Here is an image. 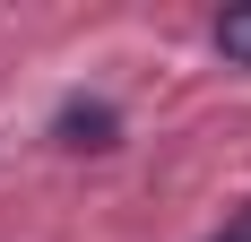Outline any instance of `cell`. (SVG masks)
Returning a JSON list of instances; mask_svg holds the SVG:
<instances>
[{
  "mask_svg": "<svg viewBox=\"0 0 251 242\" xmlns=\"http://www.w3.org/2000/svg\"><path fill=\"white\" fill-rule=\"evenodd\" d=\"M52 139L78 147V156H104V147H122V113L104 96H70L61 113H52Z\"/></svg>",
  "mask_w": 251,
  "mask_h": 242,
  "instance_id": "obj_1",
  "label": "cell"
},
{
  "mask_svg": "<svg viewBox=\"0 0 251 242\" xmlns=\"http://www.w3.org/2000/svg\"><path fill=\"white\" fill-rule=\"evenodd\" d=\"M217 52H226L234 70H251V0H243V9H226V18H217Z\"/></svg>",
  "mask_w": 251,
  "mask_h": 242,
  "instance_id": "obj_2",
  "label": "cell"
},
{
  "mask_svg": "<svg viewBox=\"0 0 251 242\" xmlns=\"http://www.w3.org/2000/svg\"><path fill=\"white\" fill-rule=\"evenodd\" d=\"M208 242H251V208H234V217L217 225V234H208Z\"/></svg>",
  "mask_w": 251,
  "mask_h": 242,
  "instance_id": "obj_3",
  "label": "cell"
}]
</instances>
